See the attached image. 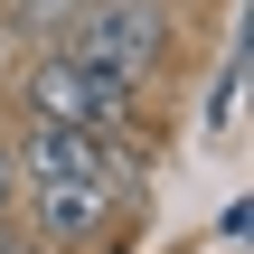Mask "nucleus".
<instances>
[{"mask_svg": "<svg viewBox=\"0 0 254 254\" xmlns=\"http://www.w3.org/2000/svg\"><path fill=\"white\" fill-rule=\"evenodd\" d=\"M19 94H28L38 123H75V132H104V141H113V132L132 123V104H141V85L85 66V57H66V47H38L28 75H19Z\"/></svg>", "mask_w": 254, "mask_h": 254, "instance_id": "f257e3e1", "label": "nucleus"}, {"mask_svg": "<svg viewBox=\"0 0 254 254\" xmlns=\"http://www.w3.org/2000/svg\"><path fill=\"white\" fill-rule=\"evenodd\" d=\"M57 47L85 57V66H104V75H123V85H141V75H160V57H170V9H160V0H85Z\"/></svg>", "mask_w": 254, "mask_h": 254, "instance_id": "f03ea898", "label": "nucleus"}, {"mask_svg": "<svg viewBox=\"0 0 254 254\" xmlns=\"http://www.w3.org/2000/svg\"><path fill=\"white\" fill-rule=\"evenodd\" d=\"M123 198L132 189H104V179H28L19 207H28V236L57 254V245H123Z\"/></svg>", "mask_w": 254, "mask_h": 254, "instance_id": "7ed1b4c3", "label": "nucleus"}, {"mask_svg": "<svg viewBox=\"0 0 254 254\" xmlns=\"http://www.w3.org/2000/svg\"><path fill=\"white\" fill-rule=\"evenodd\" d=\"M9 160H19V179H104V189H132L141 170L104 141V132H75V123H19V141H9Z\"/></svg>", "mask_w": 254, "mask_h": 254, "instance_id": "20e7f679", "label": "nucleus"}, {"mask_svg": "<svg viewBox=\"0 0 254 254\" xmlns=\"http://www.w3.org/2000/svg\"><path fill=\"white\" fill-rule=\"evenodd\" d=\"M75 9H85V0H9V19H19L38 47H57V38L75 28Z\"/></svg>", "mask_w": 254, "mask_h": 254, "instance_id": "39448f33", "label": "nucleus"}, {"mask_svg": "<svg viewBox=\"0 0 254 254\" xmlns=\"http://www.w3.org/2000/svg\"><path fill=\"white\" fill-rule=\"evenodd\" d=\"M236 94H245V57H226V75L207 85V132H226V123H236Z\"/></svg>", "mask_w": 254, "mask_h": 254, "instance_id": "423d86ee", "label": "nucleus"}, {"mask_svg": "<svg viewBox=\"0 0 254 254\" xmlns=\"http://www.w3.org/2000/svg\"><path fill=\"white\" fill-rule=\"evenodd\" d=\"M19 189H28V179H19V160H9V141H0V217L19 207Z\"/></svg>", "mask_w": 254, "mask_h": 254, "instance_id": "0eeeda50", "label": "nucleus"}, {"mask_svg": "<svg viewBox=\"0 0 254 254\" xmlns=\"http://www.w3.org/2000/svg\"><path fill=\"white\" fill-rule=\"evenodd\" d=\"M0 254H47V245H38V236H28L19 217H0Z\"/></svg>", "mask_w": 254, "mask_h": 254, "instance_id": "6e6552de", "label": "nucleus"}]
</instances>
